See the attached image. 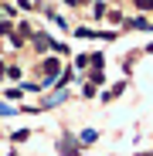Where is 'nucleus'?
<instances>
[{
	"instance_id": "1",
	"label": "nucleus",
	"mask_w": 153,
	"mask_h": 156,
	"mask_svg": "<svg viewBox=\"0 0 153 156\" xmlns=\"http://www.w3.org/2000/svg\"><path fill=\"white\" fill-rule=\"evenodd\" d=\"M58 153H65V156H78V143H75L71 136H65V139H58Z\"/></svg>"
},
{
	"instance_id": "2",
	"label": "nucleus",
	"mask_w": 153,
	"mask_h": 156,
	"mask_svg": "<svg viewBox=\"0 0 153 156\" xmlns=\"http://www.w3.org/2000/svg\"><path fill=\"white\" fill-rule=\"evenodd\" d=\"M126 27H136V31H150V34H153V24H150L146 17H133V20H126Z\"/></svg>"
},
{
	"instance_id": "3",
	"label": "nucleus",
	"mask_w": 153,
	"mask_h": 156,
	"mask_svg": "<svg viewBox=\"0 0 153 156\" xmlns=\"http://www.w3.org/2000/svg\"><path fill=\"white\" fill-rule=\"evenodd\" d=\"M89 85H95V88L106 85V71H102V68H92V71H89Z\"/></svg>"
},
{
	"instance_id": "4",
	"label": "nucleus",
	"mask_w": 153,
	"mask_h": 156,
	"mask_svg": "<svg viewBox=\"0 0 153 156\" xmlns=\"http://www.w3.org/2000/svg\"><path fill=\"white\" fill-rule=\"evenodd\" d=\"M51 44H55V41H51L48 34H34V48H38V51H44V48H51Z\"/></svg>"
},
{
	"instance_id": "5",
	"label": "nucleus",
	"mask_w": 153,
	"mask_h": 156,
	"mask_svg": "<svg viewBox=\"0 0 153 156\" xmlns=\"http://www.w3.org/2000/svg\"><path fill=\"white\" fill-rule=\"evenodd\" d=\"M89 65H92V68H102V65H106V55H102V51H95V55H89Z\"/></svg>"
},
{
	"instance_id": "6",
	"label": "nucleus",
	"mask_w": 153,
	"mask_h": 156,
	"mask_svg": "<svg viewBox=\"0 0 153 156\" xmlns=\"http://www.w3.org/2000/svg\"><path fill=\"white\" fill-rule=\"evenodd\" d=\"M78 139L89 146V143H95V139H99V133H95V129H82V136H78Z\"/></svg>"
},
{
	"instance_id": "7",
	"label": "nucleus",
	"mask_w": 153,
	"mask_h": 156,
	"mask_svg": "<svg viewBox=\"0 0 153 156\" xmlns=\"http://www.w3.org/2000/svg\"><path fill=\"white\" fill-rule=\"evenodd\" d=\"M27 136H31V129H14V133H10V139H14V143H24Z\"/></svg>"
},
{
	"instance_id": "8",
	"label": "nucleus",
	"mask_w": 153,
	"mask_h": 156,
	"mask_svg": "<svg viewBox=\"0 0 153 156\" xmlns=\"http://www.w3.org/2000/svg\"><path fill=\"white\" fill-rule=\"evenodd\" d=\"M106 10H109V7L102 4V0H95V4H92V14H95V17H106Z\"/></svg>"
},
{
	"instance_id": "9",
	"label": "nucleus",
	"mask_w": 153,
	"mask_h": 156,
	"mask_svg": "<svg viewBox=\"0 0 153 156\" xmlns=\"http://www.w3.org/2000/svg\"><path fill=\"white\" fill-rule=\"evenodd\" d=\"M0 34L10 37V34H14V24H10V20H0Z\"/></svg>"
},
{
	"instance_id": "10",
	"label": "nucleus",
	"mask_w": 153,
	"mask_h": 156,
	"mask_svg": "<svg viewBox=\"0 0 153 156\" xmlns=\"http://www.w3.org/2000/svg\"><path fill=\"white\" fill-rule=\"evenodd\" d=\"M14 112H17L14 105H7V102H0V119H7V115H14Z\"/></svg>"
},
{
	"instance_id": "11",
	"label": "nucleus",
	"mask_w": 153,
	"mask_h": 156,
	"mask_svg": "<svg viewBox=\"0 0 153 156\" xmlns=\"http://www.w3.org/2000/svg\"><path fill=\"white\" fill-rule=\"evenodd\" d=\"M136 7H140L143 14H150V10H153V0H136Z\"/></svg>"
},
{
	"instance_id": "12",
	"label": "nucleus",
	"mask_w": 153,
	"mask_h": 156,
	"mask_svg": "<svg viewBox=\"0 0 153 156\" xmlns=\"http://www.w3.org/2000/svg\"><path fill=\"white\" fill-rule=\"evenodd\" d=\"M4 75H7V68H4V61H0V78H4Z\"/></svg>"
},
{
	"instance_id": "13",
	"label": "nucleus",
	"mask_w": 153,
	"mask_h": 156,
	"mask_svg": "<svg viewBox=\"0 0 153 156\" xmlns=\"http://www.w3.org/2000/svg\"><path fill=\"white\" fill-rule=\"evenodd\" d=\"M146 51H150V55H153V44H150V48H146Z\"/></svg>"
},
{
	"instance_id": "14",
	"label": "nucleus",
	"mask_w": 153,
	"mask_h": 156,
	"mask_svg": "<svg viewBox=\"0 0 153 156\" xmlns=\"http://www.w3.org/2000/svg\"><path fill=\"white\" fill-rule=\"evenodd\" d=\"M140 156H153V153H140Z\"/></svg>"
}]
</instances>
